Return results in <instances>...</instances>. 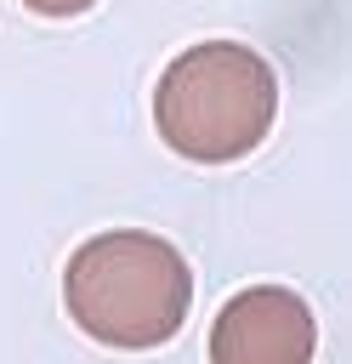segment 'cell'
I'll return each instance as SVG.
<instances>
[{
	"instance_id": "cell-1",
	"label": "cell",
	"mask_w": 352,
	"mask_h": 364,
	"mask_svg": "<svg viewBox=\"0 0 352 364\" xmlns=\"http://www.w3.org/2000/svg\"><path fill=\"white\" fill-rule=\"evenodd\" d=\"M62 307L74 330L114 353H153L176 341L193 307L187 256L148 228L91 233L62 267Z\"/></svg>"
},
{
	"instance_id": "cell-4",
	"label": "cell",
	"mask_w": 352,
	"mask_h": 364,
	"mask_svg": "<svg viewBox=\"0 0 352 364\" xmlns=\"http://www.w3.org/2000/svg\"><path fill=\"white\" fill-rule=\"evenodd\" d=\"M34 17H79V11H91L97 0H23Z\"/></svg>"
},
{
	"instance_id": "cell-2",
	"label": "cell",
	"mask_w": 352,
	"mask_h": 364,
	"mask_svg": "<svg viewBox=\"0 0 352 364\" xmlns=\"http://www.w3.org/2000/svg\"><path fill=\"white\" fill-rule=\"evenodd\" d=\"M278 119V74L244 40H199L176 51L153 85V131L187 165L250 159Z\"/></svg>"
},
{
	"instance_id": "cell-3",
	"label": "cell",
	"mask_w": 352,
	"mask_h": 364,
	"mask_svg": "<svg viewBox=\"0 0 352 364\" xmlns=\"http://www.w3.org/2000/svg\"><path fill=\"white\" fill-rule=\"evenodd\" d=\"M318 318L290 284H244L210 324V364H312Z\"/></svg>"
}]
</instances>
